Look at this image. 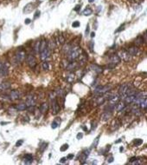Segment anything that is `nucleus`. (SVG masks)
<instances>
[{
    "label": "nucleus",
    "instance_id": "1",
    "mask_svg": "<svg viewBox=\"0 0 147 165\" xmlns=\"http://www.w3.org/2000/svg\"><path fill=\"white\" fill-rule=\"evenodd\" d=\"M81 52H82V51H81V49L80 47H74V48L72 47L71 50L69 51V52L67 54V55H68V59L70 62L77 59V58L80 57V55L81 54Z\"/></svg>",
    "mask_w": 147,
    "mask_h": 165
},
{
    "label": "nucleus",
    "instance_id": "2",
    "mask_svg": "<svg viewBox=\"0 0 147 165\" xmlns=\"http://www.w3.org/2000/svg\"><path fill=\"white\" fill-rule=\"evenodd\" d=\"M111 86L110 85H106V86H98V87L95 89L94 93L95 94H104L106 92H107L108 90H111Z\"/></svg>",
    "mask_w": 147,
    "mask_h": 165
},
{
    "label": "nucleus",
    "instance_id": "3",
    "mask_svg": "<svg viewBox=\"0 0 147 165\" xmlns=\"http://www.w3.org/2000/svg\"><path fill=\"white\" fill-rule=\"evenodd\" d=\"M131 87H132V85L130 84H123V85H121V87L119 88V95H120V96H123V98L125 97V92H126L127 90H128V89Z\"/></svg>",
    "mask_w": 147,
    "mask_h": 165
},
{
    "label": "nucleus",
    "instance_id": "4",
    "mask_svg": "<svg viewBox=\"0 0 147 165\" xmlns=\"http://www.w3.org/2000/svg\"><path fill=\"white\" fill-rule=\"evenodd\" d=\"M26 62L27 63L29 64V66L31 68H34L35 66L36 65V58L34 57V56L32 55H29L26 58Z\"/></svg>",
    "mask_w": 147,
    "mask_h": 165
},
{
    "label": "nucleus",
    "instance_id": "5",
    "mask_svg": "<svg viewBox=\"0 0 147 165\" xmlns=\"http://www.w3.org/2000/svg\"><path fill=\"white\" fill-rule=\"evenodd\" d=\"M51 102H52V113L53 114H56V113H58L59 110H60V106H59L58 103H57L55 98L51 100Z\"/></svg>",
    "mask_w": 147,
    "mask_h": 165
},
{
    "label": "nucleus",
    "instance_id": "6",
    "mask_svg": "<svg viewBox=\"0 0 147 165\" xmlns=\"http://www.w3.org/2000/svg\"><path fill=\"white\" fill-rule=\"evenodd\" d=\"M119 58H121V59L125 60V61H128V60H130V58H131V55H130L129 53H128V51H121L120 53H119Z\"/></svg>",
    "mask_w": 147,
    "mask_h": 165
},
{
    "label": "nucleus",
    "instance_id": "7",
    "mask_svg": "<svg viewBox=\"0 0 147 165\" xmlns=\"http://www.w3.org/2000/svg\"><path fill=\"white\" fill-rule=\"evenodd\" d=\"M25 52H24L23 51H18L17 53H16V60H17L18 62H23L24 60V58H25Z\"/></svg>",
    "mask_w": 147,
    "mask_h": 165
},
{
    "label": "nucleus",
    "instance_id": "8",
    "mask_svg": "<svg viewBox=\"0 0 147 165\" xmlns=\"http://www.w3.org/2000/svg\"><path fill=\"white\" fill-rule=\"evenodd\" d=\"M36 104V98L33 96H30L27 98V102H26V105L27 107H31V106H34Z\"/></svg>",
    "mask_w": 147,
    "mask_h": 165
},
{
    "label": "nucleus",
    "instance_id": "9",
    "mask_svg": "<svg viewBox=\"0 0 147 165\" xmlns=\"http://www.w3.org/2000/svg\"><path fill=\"white\" fill-rule=\"evenodd\" d=\"M20 96V94L18 90H11L10 93V98L11 100H16L19 98Z\"/></svg>",
    "mask_w": 147,
    "mask_h": 165
},
{
    "label": "nucleus",
    "instance_id": "10",
    "mask_svg": "<svg viewBox=\"0 0 147 165\" xmlns=\"http://www.w3.org/2000/svg\"><path fill=\"white\" fill-rule=\"evenodd\" d=\"M120 62V58L118 55H113L110 57V63H113V66H115V64H117Z\"/></svg>",
    "mask_w": 147,
    "mask_h": 165
},
{
    "label": "nucleus",
    "instance_id": "11",
    "mask_svg": "<svg viewBox=\"0 0 147 165\" xmlns=\"http://www.w3.org/2000/svg\"><path fill=\"white\" fill-rule=\"evenodd\" d=\"M125 108V104L124 102H119L116 104V106H115V110L117 111H122Z\"/></svg>",
    "mask_w": 147,
    "mask_h": 165
},
{
    "label": "nucleus",
    "instance_id": "12",
    "mask_svg": "<svg viewBox=\"0 0 147 165\" xmlns=\"http://www.w3.org/2000/svg\"><path fill=\"white\" fill-rule=\"evenodd\" d=\"M40 54H41V58H42V60H46L47 58L49 57V51H48V49H46L45 51L40 52Z\"/></svg>",
    "mask_w": 147,
    "mask_h": 165
},
{
    "label": "nucleus",
    "instance_id": "13",
    "mask_svg": "<svg viewBox=\"0 0 147 165\" xmlns=\"http://www.w3.org/2000/svg\"><path fill=\"white\" fill-rule=\"evenodd\" d=\"M33 161V157L30 154H26L24 156V163L29 164V163H31Z\"/></svg>",
    "mask_w": 147,
    "mask_h": 165
},
{
    "label": "nucleus",
    "instance_id": "14",
    "mask_svg": "<svg viewBox=\"0 0 147 165\" xmlns=\"http://www.w3.org/2000/svg\"><path fill=\"white\" fill-rule=\"evenodd\" d=\"M132 114L136 115V116H140V115L142 114V111L140 109H139L137 107V105H135L134 107H133L132 109Z\"/></svg>",
    "mask_w": 147,
    "mask_h": 165
},
{
    "label": "nucleus",
    "instance_id": "15",
    "mask_svg": "<svg viewBox=\"0 0 147 165\" xmlns=\"http://www.w3.org/2000/svg\"><path fill=\"white\" fill-rule=\"evenodd\" d=\"M138 51H139V49H138L137 47H131L128 50V53L131 56H136L138 54Z\"/></svg>",
    "mask_w": 147,
    "mask_h": 165
},
{
    "label": "nucleus",
    "instance_id": "16",
    "mask_svg": "<svg viewBox=\"0 0 147 165\" xmlns=\"http://www.w3.org/2000/svg\"><path fill=\"white\" fill-rule=\"evenodd\" d=\"M134 98H135V95H130V96H126L124 99H125V102L126 104H132Z\"/></svg>",
    "mask_w": 147,
    "mask_h": 165
},
{
    "label": "nucleus",
    "instance_id": "17",
    "mask_svg": "<svg viewBox=\"0 0 147 165\" xmlns=\"http://www.w3.org/2000/svg\"><path fill=\"white\" fill-rule=\"evenodd\" d=\"M140 106V108L143 110V109H146L147 107V101H146V97L145 98H141L140 100V103H139V105Z\"/></svg>",
    "mask_w": 147,
    "mask_h": 165
},
{
    "label": "nucleus",
    "instance_id": "18",
    "mask_svg": "<svg viewBox=\"0 0 147 165\" xmlns=\"http://www.w3.org/2000/svg\"><path fill=\"white\" fill-rule=\"evenodd\" d=\"M47 45H48V51H52L55 48V43H54V40H49L48 42H47Z\"/></svg>",
    "mask_w": 147,
    "mask_h": 165
},
{
    "label": "nucleus",
    "instance_id": "19",
    "mask_svg": "<svg viewBox=\"0 0 147 165\" xmlns=\"http://www.w3.org/2000/svg\"><path fill=\"white\" fill-rule=\"evenodd\" d=\"M16 109L17 110H19V111H23V110L27 109V105L26 104H19L16 106Z\"/></svg>",
    "mask_w": 147,
    "mask_h": 165
},
{
    "label": "nucleus",
    "instance_id": "20",
    "mask_svg": "<svg viewBox=\"0 0 147 165\" xmlns=\"http://www.w3.org/2000/svg\"><path fill=\"white\" fill-rule=\"evenodd\" d=\"M48 104H46V103L41 104V106H40L41 113H45L47 110H48Z\"/></svg>",
    "mask_w": 147,
    "mask_h": 165
},
{
    "label": "nucleus",
    "instance_id": "21",
    "mask_svg": "<svg viewBox=\"0 0 147 165\" xmlns=\"http://www.w3.org/2000/svg\"><path fill=\"white\" fill-rule=\"evenodd\" d=\"M10 87V84H9V83H2V84H0V90H8Z\"/></svg>",
    "mask_w": 147,
    "mask_h": 165
},
{
    "label": "nucleus",
    "instance_id": "22",
    "mask_svg": "<svg viewBox=\"0 0 147 165\" xmlns=\"http://www.w3.org/2000/svg\"><path fill=\"white\" fill-rule=\"evenodd\" d=\"M56 42H57V43H59V44H63V43H65V38L62 36V35H59V36H57V37H56Z\"/></svg>",
    "mask_w": 147,
    "mask_h": 165
},
{
    "label": "nucleus",
    "instance_id": "23",
    "mask_svg": "<svg viewBox=\"0 0 147 165\" xmlns=\"http://www.w3.org/2000/svg\"><path fill=\"white\" fill-rule=\"evenodd\" d=\"M76 63H75V62H71V63H69V64H68V66H67V69H69V70H72V69H74L75 67H76Z\"/></svg>",
    "mask_w": 147,
    "mask_h": 165
},
{
    "label": "nucleus",
    "instance_id": "24",
    "mask_svg": "<svg viewBox=\"0 0 147 165\" xmlns=\"http://www.w3.org/2000/svg\"><path fill=\"white\" fill-rule=\"evenodd\" d=\"M7 73H8V69L5 67V65L3 64V67H2V69H1V71H0V75L1 76H6L7 75Z\"/></svg>",
    "mask_w": 147,
    "mask_h": 165
},
{
    "label": "nucleus",
    "instance_id": "25",
    "mask_svg": "<svg viewBox=\"0 0 147 165\" xmlns=\"http://www.w3.org/2000/svg\"><path fill=\"white\" fill-rule=\"evenodd\" d=\"M71 48H72V47H71L69 44H66V45H65V46L63 47V51H64L65 54H68V53L69 52V51L71 50Z\"/></svg>",
    "mask_w": 147,
    "mask_h": 165
},
{
    "label": "nucleus",
    "instance_id": "26",
    "mask_svg": "<svg viewBox=\"0 0 147 165\" xmlns=\"http://www.w3.org/2000/svg\"><path fill=\"white\" fill-rule=\"evenodd\" d=\"M83 14H84L85 16H89V15L92 14V10H91L90 8H87L86 10H84Z\"/></svg>",
    "mask_w": 147,
    "mask_h": 165
},
{
    "label": "nucleus",
    "instance_id": "27",
    "mask_svg": "<svg viewBox=\"0 0 147 165\" xmlns=\"http://www.w3.org/2000/svg\"><path fill=\"white\" fill-rule=\"evenodd\" d=\"M42 69H44V70H48V63L46 61H44L43 63H42Z\"/></svg>",
    "mask_w": 147,
    "mask_h": 165
},
{
    "label": "nucleus",
    "instance_id": "28",
    "mask_svg": "<svg viewBox=\"0 0 147 165\" xmlns=\"http://www.w3.org/2000/svg\"><path fill=\"white\" fill-rule=\"evenodd\" d=\"M74 79H75V76L73 75V74H70V75H69L68 77H67V81L69 82V83L73 82L74 81Z\"/></svg>",
    "mask_w": 147,
    "mask_h": 165
},
{
    "label": "nucleus",
    "instance_id": "29",
    "mask_svg": "<svg viewBox=\"0 0 147 165\" xmlns=\"http://www.w3.org/2000/svg\"><path fill=\"white\" fill-rule=\"evenodd\" d=\"M133 143H134L135 146H139L140 144L143 143V140H142V139H135V141H134Z\"/></svg>",
    "mask_w": 147,
    "mask_h": 165
},
{
    "label": "nucleus",
    "instance_id": "30",
    "mask_svg": "<svg viewBox=\"0 0 147 165\" xmlns=\"http://www.w3.org/2000/svg\"><path fill=\"white\" fill-rule=\"evenodd\" d=\"M110 116H111V113L107 111V112L102 116V118H103V120H107V119H108Z\"/></svg>",
    "mask_w": 147,
    "mask_h": 165
},
{
    "label": "nucleus",
    "instance_id": "31",
    "mask_svg": "<svg viewBox=\"0 0 147 165\" xmlns=\"http://www.w3.org/2000/svg\"><path fill=\"white\" fill-rule=\"evenodd\" d=\"M87 156L85 155L84 153H82V154L81 155V156H79V160H80L81 163H83V161H85V160L87 159Z\"/></svg>",
    "mask_w": 147,
    "mask_h": 165
},
{
    "label": "nucleus",
    "instance_id": "32",
    "mask_svg": "<svg viewBox=\"0 0 147 165\" xmlns=\"http://www.w3.org/2000/svg\"><path fill=\"white\" fill-rule=\"evenodd\" d=\"M35 51L36 53H38L40 51V42H37L35 45Z\"/></svg>",
    "mask_w": 147,
    "mask_h": 165
},
{
    "label": "nucleus",
    "instance_id": "33",
    "mask_svg": "<svg viewBox=\"0 0 147 165\" xmlns=\"http://www.w3.org/2000/svg\"><path fill=\"white\" fill-rule=\"evenodd\" d=\"M143 37H138L137 39H136V43H137L138 45H139V44H142L143 43Z\"/></svg>",
    "mask_w": 147,
    "mask_h": 165
},
{
    "label": "nucleus",
    "instance_id": "34",
    "mask_svg": "<svg viewBox=\"0 0 147 165\" xmlns=\"http://www.w3.org/2000/svg\"><path fill=\"white\" fill-rule=\"evenodd\" d=\"M99 139H100V136H98V137H96V138L94 139V141L93 142V147H97V145H98V143H99Z\"/></svg>",
    "mask_w": 147,
    "mask_h": 165
},
{
    "label": "nucleus",
    "instance_id": "35",
    "mask_svg": "<svg viewBox=\"0 0 147 165\" xmlns=\"http://www.w3.org/2000/svg\"><path fill=\"white\" fill-rule=\"evenodd\" d=\"M92 67H93V69H94L95 71L98 72V73H99V72H101V70H102V69H101V68L98 67L97 65H92Z\"/></svg>",
    "mask_w": 147,
    "mask_h": 165
},
{
    "label": "nucleus",
    "instance_id": "36",
    "mask_svg": "<svg viewBox=\"0 0 147 165\" xmlns=\"http://www.w3.org/2000/svg\"><path fill=\"white\" fill-rule=\"evenodd\" d=\"M59 123L56 122V121H54V122H52V124H51V127H52V129H56L57 127H58Z\"/></svg>",
    "mask_w": 147,
    "mask_h": 165
},
{
    "label": "nucleus",
    "instance_id": "37",
    "mask_svg": "<svg viewBox=\"0 0 147 165\" xmlns=\"http://www.w3.org/2000/svg\"><path fill=\"white\" fill-rule=\"evenodd\" d=\"M69 149V145L68 144H64V145H62V146L61 147V151H65V150H67V149Z\"/></svg>",
    "mask_w": 147,
    "mask_h": 165
},
{
    "label": "nucleus",
    "instance_id": "38",
    "mask_svg": "<svg viewBox=\"0 0 147 165\" xmlns=\"http://www.w3.org/2000/svg\"><path fill=\"white\" fill-rule=\"evenodd\" d=\"M72 26L74 27V28H77V27L80 26V22H79V21H75V22L72 24Z\"/></svg>",
    "mask_w": 147,
    "mask_h": 165
},
{
    "label": "nucleus",
    "instance_id": "39",
    "mask_svg": "<svg viewBox=\"0 0 147 165\" xmlns=\"http://www.w3.org/2000/svg\"><path fill=\"white\" fill-rule=\"evenodd\" d=\"M55 92H56L57 96H62V90H61V89H57V90H55Z\"/></svg>",
    "mask_w": 147,
    "mask_h": 165
},
{
    "label": "nucleus",
    "instance_id": "40",
    "mask_svg": "<svg viewBox=\"0 0 147 165\" xmlns=\"http://www.w3.org/2000/svg\"><path fill=\"white\" fill-rule=\"evenodd\" d=\"M23 140H19V141H17V142H16V147H20L21 145L23 144Z\"/></svg>",
    "mask_w": 147,
    "mask_h": 165
},
{
    "label": "nucleus",
    "instance_id": "41",
    "mask_svg": "<svg viewBox=\"0 0 147 165\" xmlns=\"http://www.w3.org/2000/svg\"><path fill=\"white\" fill-rule=\"evenodd\" d=\"M82 137H83L82 133H79V134H77V139H81Z\"/></svg>",
    "mask_w": 147,
    "mask_h": 165
},
{
    "label": "nucleus",
    "instance_id": "42",
    "mask_svg": "<svg viewBox=\"0 0 147 165\" xmlns=\"http://www.w3.org/2000/svg\"><path fill=\"white\" fill-rule=\"evenodd\" d=\"M67 160H68V159H67V157H62V158L61 159V163H66Z\"/></svg>",
    "mask_w": 147,
    "mask_h": 165
},
{
    "label": "nucleus",
    "instance_id": "43",
    "mask_svg": "<svg viewBox=\"0 0 147 165\" xmlns=\"http://www.w3.org/2000/svg\"><path fill=\"white\" fill-rule=\"evenodd\" d=\"M136 160H137V157H132V158L130 159V163H133V162H135Z\"/></svg>",
    "mask_w": 147,
    "mask_h": 165
},
{
    "label": "nucleus",
    "instance_id": "44",
    "mask_svg": "<svg viewBox=\"0 0 147 165\" xmlns=\"http://www.w3.org/2000/svg\"><path fill=\"white\" fill-rule=\"evenodd\" d=\"M74 158V155L73 154H69L68 156H67V159H73Z\"/></svg>",
    "mask_w": 147,
    "mask_h": 165
},
{
    "label": "nucleus",
    "instance_id": "45",
    "mask_svg": "<svg viewBox=\"0 0 147 165\" xmlns=\"http://www.w3.org/2000/svg\"><path fill=\"white\" fill-rule=\"evenodd\" d=\"M0 97H1V99H3V100H9L10 99V98H8L6 96H1Z\"/></svg>",
    "mask_w": 147,
    "mask_h": 165
},
{
    "label": "nucleus",
    "instance_id": "46",
    "mask_svg": "<svg viewBox=\"0 0 147 165\" xmlns=\"http://www.w3.org/2000/svg\"><path fill=\"white\" fill-rule=\"evenodd\" d=\"M79 9H81V5H76V6H75V8L74 9V10H75V11H78Z\"/></svg>",
    "mask_w": 147,
    "mask_h": 165
},
{
    "label": "nucleus",
    "instance_id": "47",
    "mask_svg": "<svg viewBox=\"0 0 147 165\" xmlns=\"http://www.w3.org/2000/svg\"><path fill=\"white\" fill-rule=\"evenodd\" d=\"M107 161H108V163H112V162L113 161V156H110L108 159H107Z\"/></svg>",
    "mask_w": 147,
    "mask_h": 165
},
{
    "label": "nucleus",
    "instance_id": "48",
    "mask_svg": "<svg viewBox=\"0 0 147 165\" xmlns=\"http://www.w3.org/2000/svg\"><path fill=\"white\" fill-rule=\"evenodd\" d=\"M30 22H31V20H30V19H29V18L25 19V24H26V25H29Z\"/></svg>",
    "mask_w": 147,
    "mask_h": 165
},
{
    "label": "nucleus",
    "instance_id": "49",
    "mask_svg": "<svg viewBox=\"0 0 147 165\" xmlns=\"http://www.w3.org/2000/svg\"><path fill=\"white\" fill-rule=\"evenodd\" d=\"M124 26H125V25H122V26H120V27H119V28H120V29H119V30H117V32H119V31H122V30H123V29H124Z\"/></svg>",
    "mask_w": 147,
    "mask_h": 165
},
{
    "label": "nucleus",
    "instance_id": "50",
    "mask_svg": "<svg viewBox=\"0 0 147 165\" xmlns=\"http://www.w3.org/2000/svg\"><path fill=\"white\" fill-rule=\"evenodd\" d=\"M143 41H144V43H145V42H146V33H145V34H144V39H143Z\"/></svg>",
    "mask_w": 147,
    "mask_h": 165
},
{
    "label": "nucleus",
    "instance_id": "51",
    "mask_svg": "<svg viewBox=\"0 0 147 165\" xmlns=\"http://www.w3.org/2000/svg\"><path fill=\"white\" fill-rule=\"evenodd\" d=\"M93 42H91L90 43V50L91 51H93Z\"/></svg>",
    "mask_w": 147,
    "mask_h": 165
},
{
    "label": "nucleus",
    "instance_id": "52",
    "mask_svg": "<svg viewBox=\"0 0 147 165\" xmlns=\"http://www.w3.org/2000/svg\"><path fill=\"white\" fill-rule=\"evenodd\" d=\"M39 15H40V11L38 10V11H36V16H35V18H36V17H37V16L39 17Z\"/></svg>",
    "mask_w": 147,
    "mask_h": 165
},
{
    "label": "nucleus",
    "instance_id": "53",
    "mask_svg": "<svg viewBox=\"0 0 147 165\" xmlns=\"http://www.w3.org/2000/svg\"><path fill=\"white\" fill-rule=\"evenodd\" d=\"M88 32H89V27L87 26V30H86V34H88Z\"/></svg>",
    "mask_w": 147,
    "mask_h": 165
},
{
    "label": "nucleus",
    "instance_id": "54",
    "mask_svg": "<svg viewBox=\"0 0 147 165\" xmlns=\"http://www.w3.org/2000/svg\"><path fill=\"white\" fill-rule=\"evenodd\" d=\"M94 36H95L94 32H92V33H91V37H94Z\"/></svg>",
    "mask_w": 147,
    "mask_h": 165
},
{
    "label": "nucleus",
    "instance_id": "55",
    "mask_svg": "<svg viewBox=\"0 0 147 165\" xmlns=\"http://www.w3.org/2000/svg\"><path fill=\"white\" fill-rule=\"evenodd\" d=\"M123 149H124L123 147H120V148H119V151H120V152H121V151H123Z\"/></svg>",
    "mask_w": 147,
    "mask_h": 165
},
{
    "label": "nucleus",
    "instance_id": "56",
    "mask_svg": "<svg viewBox=\"0 0 147 165\" xmlns=\"http://www.w3.org/2000/svg\"><path fill=\"white\" fill-rule=\"evenodd\" d=\"M2 67H3V64L0 63V71H1V69H2Z\"/></svg>",
    "mask_w": 147,
    "mask_h": 165
},
{
    "label": "nucleus",
    "instance_id": "57",
    "mask_svg": "<svg viewBox=\"0 0 147 165\" xmlns=\"http://www.w3.org/2000/svg\"><path fill=\"white\" fill-rule=\"evenodd\" d=\"M88 1H89V3H93L94 0H88Z\"/></svg>",
    "mask_w": 147,
    "mask_h": 165
}]
</instances>
